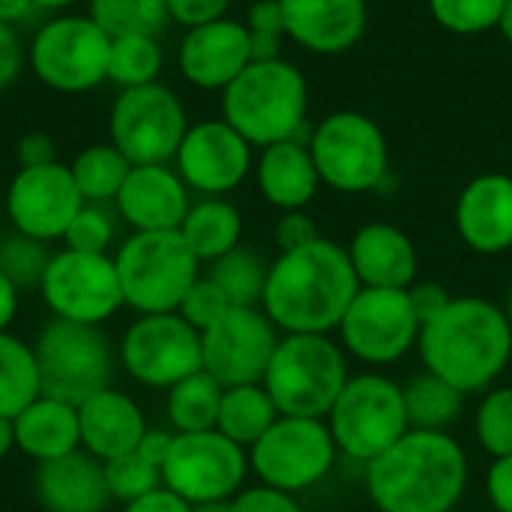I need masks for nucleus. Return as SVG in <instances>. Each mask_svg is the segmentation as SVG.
Masks as SVG:
<instances>
[{"label": "nucleus", "instance_id": "f257e3e1", "mask_svg": "<svg viewBox=\"0 0 512 512\" xmlns=\"http://www.w3.org/2000/svg\"><path fill=\"white\" fill-rule=\"evenodd\" d=\"M357 291L360 279L348 249L318 237L270 264L261 309L285 333H330L342 324Z\"/></svg>", "mask_w": 512, "mask_h": 512}, {"label": "nucleus", "instance_id": "f03ea898", "mask_svg": "<svg viewBox=\"0 0 512 512\" xmlns=\"http://www.w3.org/2000/svg\"><path fill=\"white\" fill-rule=\"evenodd\" d=\"M366 489L381 512H453L468 489V456L447 432L408 429L366 465Z\"/></svg>", "mask_w": 512, "mask_h": 512}, {"label": "nucleus", "instance_id": "7ed1b4c3", "mask_svg": "<svg viewBox=\"0 0 512 512\" xmlns=\"http://www.w3.org/2000/svg\"><path fill=\"white\" fill-rule=\"evenodd\" d=\"M417 348L426 372L444 378L465 396L480 393L510 363V318L483 297H453L438 318L420 327Z\"/></svg>", "mask_w": 512, "mask_h": 512}, {"label": "nucleus", "instance_id": "20e7f679", "mask_svg": "<svg viewBox=\"0 0 512 512\" xmlns=\"http://www.w3.org/2000/svg\"><path fill=\"white\" fill-rule=\"evenodd\" d=\"M309 111L303 72L282 60H252L222 90V120L231 123L252 147L294 141Z\"/></svg>", "mask_w": 512, "mask_h": 512}, {"label": "nucleus", "instance_id": "39448f33", "mask_svg": "<svg viewBox=\"0 0 512 512\" xmlns=\"http://www.w3.org/2000/svg\"><path fill=\"white\" fill-rule=\"evenodd\" d=\"M348 378V360L327 333H288L279 339L261 384L282 417L321 420L336 405Z\"/></svg>", "mask_w": 512, "mask_h": 512}, {"label": "nucleus", "instance_id": "423d86ee", "mask_svg": "<svg viewBox=\"0 0 512 512\" xmlns=\"http://www.w3.org/2000/svg\"><path fill=\"white\" fill-rule=\"evenodd\" d=\"M123 303L138 315L177 312L186 291L198 282L201 261L180 231H135L114 255Z\"/></svg>", "mask_w": 512, "mask_h": 512}, {"label": "nucleus", "instance_id": "0eeeda50", "mask_svg": "<svg viewBox=\"0 0 512 512\" xmlns=\"http://www.w3.org/2000/svg\"><path fill=\"white\" fill-rule=\"evenodd\" d=\"M33 351L45 396L81 405L93 393L111 387L114 351L99 327L51 318L39 330Z\"/></svg>", "mask_w": 512, "mask_h": 512}, {"label": "nucleus", "instance_id": "6e6552de", "mask_svg": "<svg viewBox=\"0 0 512 512\" xmlns=\"http://www.w3.org/2000/svg\"><path fill=\"white\" fill-rule=\"evenodd\" d=\"M327 417L336 450L363 465L378 459L411 429L402 387L384 375L348 378Z\"/></svg>", "mask_w": 512, "mask_h": 512}, {"label": "nucleus", "instance_id": "1a4fd4ad", "mask_svg": "<svg viewBox=\"0 0 512 512\" xmlns=\"http://www.w3.org/2000/svg\"><path fill=\"white\" fill-rule=\"evenodd\" d=\"M309 153L321 183L336 192L378 189L390 174V147L381 126L360 111H336L315 126Z\"/></svg>", "mask_w": 512, "mask_h": 512}, {"label": "nucleus", "instance_id": "9d476101", "mask_svg": "<svg viewBox=\"0 0 512 512\" xmlns=\"http://www.w3.org/2000/svg\"><path fill=\"white\" fill-rule=\"evenodd\" d=\"M186 132L189 123L180 96L159 81L120 90L108 117L111 144L132 165H168Z\"/></svg>", "mask_w": 512, "mask_h": 512}, {"label": "nucleus", "instance_id": "9b49d317", "mask_svg": "<svg viewBox=\"0 0 512 512\" xmlns=\"http://www.w3.org/2000/svg\"><path fill=\"white\" fill-rule=\"evenodd\" d=\"M111 36L90 15L51 18L30 42L33 75L60 93H84L108 81Z\"/></svg>", "mask_w": 512, "mask_h": 512}, {"label": "nucleus", "instance_id": "f8f14e48", "mask_svg": "<svg viewBox=\"0 0 512 512\" xmlns=\"http://www.w3.org/2000/svg\"><path fill=\"white\" fill-rule=\"evenodd\" d=\"M336 453L339 450L327 423L309 417H279L249 447V468L264 486L297 495L318 486L330 474Z\"/></svg>", "mask_w": 512, "mask_h": 512}, {"label": "nucleus", "instance_id": "ddd939ff", "mask_svg": "<svg viewBox=\"0 0 512 512\" xmlns=\"http://www.w3.org/2000/svg\"><path fill=\"white\" fill-rule=\"evenodd\" d=\"M249 474V453L225 438L219 429L174 432L168 459L162 465V486L186 504L231 501Z\"/></svg>", "mask_w": 512, "mask_h": 512}, {"label": "nucleus", "instance_id": "4468645a", "mask_svg": "<svg viewBox=\"0 0 512 512\" xmlns=\"http://www.w3.org/2000/svg\"><path fill=\"white\" fill-rule=\"evenodd\" d=\"M117 360L132 381L153 390H171L183 378L204 369L201 333L177 312L141 315L126 327Z\"/></svg>", "mask_w": 512, "mask_h": 512}, {"label": "nucleus", "instance_id": "2eb2a0df", "mask_svg": "<svg viewBox=\"0 0 512 512\" xmlns=\"http://www.w3.org/2000/svg\"><path fill=\"white\" fill-rule=\"evenodd\" d=\"M39 291L54 318L90 327H102L120 306H126L111 255L72 249L54 252Z\"/></svg>", "mask_w": 512, "mask_h": 512}, {"label": "nucleus", "instance_id": "dca6fc26", "mask_svg": "<svg viewBox=\"0 0 512 512\" xmlns=\"http://www.w3.org/2000/svg\"><path fill=\"white\" fill-rule=\"evenodd\" d=\"M339 330L345 348L372 366L402 360L420 339L408 288H360Z\"/></svg>", "mask_w": 512, "mask_h": 512}, {"label": "nucleus", "instance_id": "f3484780", "mask_svg": "<svg viewBox=\"0 0 512 512\" xmlns=\"http://www.w3.org/2000/svg\"><path fill=\"white\" fill-rule=\"evenodd\" d=\"M276 324L264 309L231 306L201 333V363L222 387L261 384L279 345Z\"/></svg>", "mask_w": 512, "mask_h": 512}, {"label": "nucleus", "instance_id": "a211bd4d", "mask_svg": "<svg viewBox=\"0 0 512 512\" xmlns=\"http://www.w3.org/2000/svg\"><path fill=\"white\" fill-rule=\"evenodd\" d=\"M84 207L69 165L51 162L39 168H18L6 189V216L15 234L51 243L63 240L69 222Z\"/></svg>", "mask_w": 512, "mask_h": 512}, {"label": "nucleus", "instance_id": "6ab92c4d", "mask_svg": "<svg viewBox=\"0 0 512 512\" xmlns=\"http://www.w3.org/2000/svg\"><path fill=\"white\" fill-rule=\"evenodd\" d=\"M183 183L207 198L237 189L252 168V144L225 120L189 126L174 156Z\"/></svg>", "mask_w": 512, "mask_h": 512}, {"label": "nucleus", "instance_id": "aec40b11", "mask_svg": "<svg viewBox=\"0 0 512 512\" xmlns=\"http://www.w3.org/2000/svg\"><path fill=\"white\" fill-rule=\"evenodd\" d=\"M180 72L201 90H225L249 63L252 42L243 21L219 18L186 30L180 42Z\"/></svg>", "mask_w": 512, "mask_h": 512}, {"label": "nucleus", "instance_id": "412c9836", "mask_svg": "<svg viewBox=\"0 0 512 512\" xmlns=\"http://www.w3.org/2000/svg\"><path fill=\"white\" fill-rule=\"evenodd\" d=\"M114 204L135 231H180L192 207L189 186L168 165H132Z\"/></svg>", "mask_w": 512, "mask_h": 512}, {"label": "nucleus", "instance_id": "4be33fe9", "mask_svg": "<svg viewBox=\"0 0 512 512\" xmlns=\"http://www.w3.org/2000/svg\"><path fill=\"white\" fill-rule=\"evenodd\" d=\"M285 33L312 54L351 51L369 24L366 0H279Z\"/></svg>", "mask_w": 512, "mask_h": 512}, {"label": "nucleus", "instance_id": "5701e85b", "mask_svg": "<svg viewBox=\"0 0 512 512\" xmlns=\"http://www.w3.org/2000/svg\"><path fill=\"white\" fill-rule=\"evenodd\" d=\"M459 237L480 255H501L512 249V177L480 174L456 204Z\"/></svg>", "mask_w": 512, "mask_h": 512}, {"label": "nucleus", "instance_id": "b1692460", "mask_svg": "<svg viewBox=\"0 0 512 512\" xmlns=\"http://www.w3.org/2000/svg\"><path fill=\"white\" fill-rule=\"evenodd\" d=\"M78 426H81V450L99 462L138 450L147 432L141 405L114 387H105L78 405Z\"/></svg>", "mask_w": 512, "mask_h": 512}, {"label": "nucleus", "instance_id": "393cba45", "mask_svg": "<svg viewBox=\"0 0 512 512\" xmlns=\"http://www.w3.org/2000/svg\"><path fill=\"white\" fill-rule=\"evenodd\" d=\"M33 495L45 512H102L111 501L102 462L84 450L42 462L33 474Z\"/></svg>", "mask_w": 512, "mask_h": 512}, {"label": "nucleus", "instance_id": "a878e982", "mask_svg": "<svg viewBox=\"0 0 512 512\" xmlns=\"http://www.w3.org/2000/svg\"><path fill=\"white\" fill-rule=\"evenodd\" d=\"M360 288H411L417 282V249L405 231L387 222L363 225L348 246Z\"/></svg>", "mask_w": 512, "mask_h": 512}, {"label": "nucleus", "instance_id": "bb28decb", "mask_svg": "<svg viewBox=\"0 0 512 512\" xmlns=\"http://www.w3.org/2000/svg\"><path fill=\"white\" fill-rule=\"evenodd\" d=\"M12 426H15V447L39 465L81 450L78 405L72 402L42 393L12 420Z\"/></svg>", "mask_w": 512, "mask_h": 512}, {"label": "nucleus", "instance_id": "cd10ccee", "mask_svg": "<svg viewBox=\"0 0 512 512\" xmlns=\"http://www.w3.org/2000/svg\"><path fill=\"white\" fill-rule=\"evenodd\" d=\"M321 186L315 159L306 144L279 141L258 159V189L279 210H303Z\"/></svg>", "mask_w": 512, "mask_h": 512}, {"label": "nucleus", "instance_id": "c85d7f7f", "mask_svg": "<svg viewBox=\"0 0 512 512\" xmlns=\"http://www.w3.org/2000/svg\"><path fill=\"white\" fill-rule=\"evenodd\" d=\"M240 234H243V216L234 204L222 198H204L192 204L180 225V237L186 240L192 255L210 264L228 255L231 249H237Z\"/></svg>", "mask_w": 512, "mask_h": 512}, {"label": "nucleus", "instance_id": "c756f323", "mask_svg": "<svg viewBox=\"0 0 512 512\" xmlns=\"http://www.w3.org/2000/svg\"><path fill=\"white\" fill-rule=\"evenodd\" d=\"M279 408L273 405L270 393L264 390V384H243V387H225L222 393V405H219V420L216 429L231 438L234 444H240L243 450H249L276 420H279Z\"/></svg>", "mask_w": 512, "mask_h": 512}, {"label": "nucleus", "instance_id": "7c9ffc66", "mask_svg": "<svg viewBox=\"0 0 512 512\" xmlns=\"http://www.w3.org/2000/svg\"><path fill=\"white\" fill-rule=\"evenodd\" d=\"M225 387L210 375V372H195L174 384L165 399V414L174 432H207L216 429L219 420V405H222Z\"/></svg>", "mask_w": 512, "mask_h": 512}, {"label": "nucleus", "instance_id": "2f4dec72", "mask_svg": "<svg viewBox=\"0 0 512 512\" xmlns=\"http://www.w3.org/2000/svg\"><path fill=\"white\" fill-rule=\"evenodd\" d=\"M39 396L42 378L33 345L0 333V417L15 420Z\"/></svg>", "mask_w": 512, "mask_h": 512}, {"label": "nucleus", "instance_id": "473e14b6", "mask_svg": "<svg viewBox=\"0 0 512 512\" xmlns=\"http://www.w3.org/2000/svg\"><path fill=\"white\" fill-rule=\"evenodd\" d=\"M402 396H405L411 429H423V432H447V426L459 420L465 405V393L432 372L411 378L402 387Z\"/></svg>", "mask_w": 512, "mask_h": 512}, {"label": "nucleus", "instance_id": "72a5a7b5", "mask_svg": "<svg viewBox=\"0 0 512 512\" xmlns=\"http://www.w3.org/2000/svg\"><path fill=\"white\" fill-rule=\"evenodd\" d=\"M69 171L87 204H105V201H114L117 192L123 189L132 171V162L108 141V144L84 147L69 165Z\"/></svg>", "mask_w": 512, "mask_h": 512}, {"label": "nucleus", "instance_id": "f704fd0d", "mask_svg": "<svg viewBox=\"0 0 512 512\" xmlns=\"http://www.w3.org/2000/svg\"><path fill=\"white\" fill-rule=\"evenodd\" d=\"M267 261L246 246L231 249L228 255L216 258L210 267V279L225 291L231 306H246V309H258L264 300V288H267Z\"/></svg>", "mask_w": 512, "mask_h": 512}, {"label": "nucleus", "instance_id": "c9c22d12", "mask_svg": "<svg viewBox=\"0 0 512 512\" xmlns=\"http://www.w3.org/2000/svg\"><path fill=\"white\" fill-rule=\"evenodd\" d=\"M162 72V45L156 36L132 33L114 36L108 51V81L120 84V90L153 84Z\"/></svg>", "mask_w": 512, "mask_h": 512}, {"label": "nucleus", "instance_id": "e433bc0d", "mask_svg": "<svg viewBox=\"0 0 512 512\" xmlns=\"http://www.w3.org/2000/svg\"><path fill=\"white\" fill-rule=\"evenodd\" d=\"M90 18L114 36H156L168 18V0H90Z\"/></svg>", "mask_w": 512, "mask_h": 512}, {"label": "nucleus", "instance_id": "4c0bfd02", "mask_svg": "<svg viewBox=\"0 0 512 512\" xmlns=\"http://www.w3.org/2000/svg\"><path fill=\"white\" fill-rule=\"evenodd\" d=\"M51 255L54 252H48V243L24 237V234H12L0 240V273H6L18 291L39 288L51 264Z\"/></svg>", "mask_w": 512, "mask_h": 512}, {"label": "nucleus", "instance_id": "58836bf2", "mask_svg": "<svg viewBox=\"0 0 512 512\" xmlns=\"http://www.w3.org/2000/svg\"><path fill=\"white\" fill-rule=\"evenodd\" d=\"M102 468H105V483H108L111 501L129 504V501H138L162 486V468L150 465L138 450L108 459V462H102Z\"/></svg>", "mask_w": 512, "mask_h": 512}, {"label": "nucleus", "instance_id": "ea45409f", "mask_svg": "<svg viewBox=\"0 0 512 512\" xmlns=\"http://www.w3.org/2000/svg\"><path fill=\"white\" fill-rule=\"evenodd\" d=\"M507 0H429L435 21L459 36H477L498 27Z\"/></svg>", "mask_w": 512, "mask_h": 512}, {"label": "nucleus", "instance_id": "a19ab883", "mask_svg": "<svg viewBox=\"0 0 512 512\" xmlns=\"http://www.w3.org/2000/svg\"><path fill=\"white\" fill-rule=\"evenodd\" d=\"M477 441L492 459L512 456V387L492 390L477 408Z\"/></svg>", "mask_w": 512, "mask_h": 512}, {"label": "nucleus", "instance_id": "79ce46f5", "mask_svg": "<svg viewBox=\"0 0 512 512\" xmlns=\"http://www.w3.org/2000/svg\"><path fill=\"white\" fill-rule=\"evenodd\" d=\"M114 240V219L102 204H87L75 213L69 222L63 243L72 252H90V255H108V246Z\"/></svg>", "mask_w": 512, "mask_h": 512}, {"label": "nucleus", "instance_id": "37998d69", "mask_svg": "<svg viewBox=\"0 0 512 512\" xmlns=\"http://www.w3.org/2000/svg\"><path fill=\"white\" fill-rule=\"evenodd\" d=\"M246 30L252 42V60H273L279 57V45L285 33V18L279 0H255L246 15Z\"/></svg>", "mask_w": 512, "mask_h": 512}, {"label": "nucleus", "instance_id": "c03bdc74", "mask_svg": "<svg viewBox=\"0 0 512 512\" xmlns=\"http://www.w3.org/2000/svg\"><path fill=\"white\" fill-rule=\"evenodd\" d=\"M228 309H231V303H228L225 291H222L210 276H198V282L186 291L183 303L177 306V315H180L186 324H192L198 333H204V330H210Z\"/></svg>", "mask_w": 512, "mask_h": 512}, {"label": "nucleus", "instance_id": "a18cd8bd", "mask_svg": "<svg viewBox=\"0 0 512 512\" xmlns=\"http://www.w3.org/2000/svg\"><path fill=\"white\" fill-rule=\"evenodd\" d=\"M231 512H303V507L291 492L261 483L255 489H240L231 498Z\"/></svg>", "mask_w": 512, "mask_h": 512}, {"label": "nucleus", "instance_id": "49530a36", "mask_svg": "<svg viewBox=\"0 0 512 512\" xmlns=\"http://www.w3.org/2000/svg\"><path fill=\"white\" fill-rule=\"evenodd\" d=\"M321 234H318V225L312 216H306L303 210H288L282 213V219L276 222V246L279 252H294V249H303L309 243H315Z\"/></svg>", "mask_w": 512, "mask_h": 512}, {"label": "nucleus", "instance_id": "de8ad7c7", "mask_svg": "<svg viewBox=\"0 0 512 512\" xmlns=\"http://www.w3.org/2000/svg\"><path fill=\"white\" fill-rule=\"evenodd\" d=\"M231 0H168V18L186 30L225 18Z\"/></svg>", "mask_w": 512, "mask_h": 512}, {"label": "nucleus", "instance_id": "09e8293b", "mask_svg": "<svg viewBox=\"0 0 512 512\" xmlns=\"http://www.w3.org/2000/svg\"><path fill=\"white\" fill-rule=\"evenodd\" d=\"M408 300H411V309H414V315H417V321H420V327L423 324H429L432 318H438L447 306H450V291L444 288V285H438V282H414L411 288H408Z\"/></svg>", "mask_w": 512, "mask_h": 512}, {"label": "nucleus", "instance_id": "8fccbe9b", "mask_svg": "<svg viewBox=\"0 0 512 512\" xmlns=\"http://www.w3.org/2000/svg\"><path fill=\"white\" fill-rule=\"evenodd\" d=\"M15 156L21 168H39L57 162V147L48 132H27L15 144Z\"/></svg>", "mask_w": 512, "mask_h": 512}, {"label": "nucleus", "instance_id": "3c124183", "mask_svg": "<svg viewBox=\"0 0 512 512\" xmlns=\"http://www.w3.org/2000/svg\"><path fill=\"white\" fill-rule=\"evenodd\" d=\"M21 63H24V51L15 27L0 24V93L15 84V78L21 75Z\"/></svg>", "mask_w": 512, "mask_h": 512}, {"label": "nucleus", "instance_id": "603ef678", "mask_svg": "<svg viewBox=\"0 0 512 512\" xmlns=\"http://www.w3.org/2000/svg\"><path fill=\"white\" fill-rule=\"evenodd\" d=\"M486 495L498 512H512V456L495 459L486 477Z\"/></svg>", "mask_w": 512, "mask_h": 512}, {"label": "nucleus", "instance_id": "864d4df0", "mask_svg": "<svg viewBox=\"0 0 512 512\" xmlns=\"http://www.w3.org/2000/svg\"><path fill=\"white\" fill-rule=\"evenodd\" d=\"M123 512H192V504H186L180 495H174L171 489L159 486L150 495L123 504Z\"/></svg>", "mask_w": 512, "mask_h": 512}, {"label": "nucleus", "instance_id": "5fc2aeb1", "mask_svg": "<svg viewBox=\"0 0 512 512\" xmlns=\"http://www.w3.org/2000/svg\"><path fill=\"white\" fill-rule=\"evenodd\" d=\"M171 441H174V435H171V432H165V429H147V432H144V438H141V444H138V453H141L150 465L162 468V465H165V459H168Z\"/></svg>", "mask_w": 512, "mask_h": 512}, {"label": "nucleus", "instance_id": "6e6d98bb", "mask_svg": "<svg viewBox=\"0 0 512 512\" xmlns=\"http://www.w3.org/2000/svg\"><path fill=\"white\" fill-rule=\"evenodd\" d=\"M15 315H18V288L6 273H0V333H9Z\"/></svg>", "mask_w": 512, "mask_h": 512}, {"label": "nucleus", "instance_id": "4d7b16f0", "mask_svg": "<svg viewBox=\"0 0 512 512\" xmlns=\"http://www.w3.org/2000/svg\"><path fill=\"white\" fill-rule=\"evenodd\" d=\"M33 0H0V24L15 27L18 21H24L33 12Z\"/></svg>", "mask_w": 512, "mask_h": 512}, {"label": "nucleus", "instance_id": "13d9d810", "mask_svg": "<svg viewBox=\"0 0 512 512\" xmlns=\"http://www.w3.org/2000/svg\"><path fill=\"white\" fill-rule=\"evenodd\" d=\"M12 447H15V426L9 417H0V459H6Z\"/></svg>", "mask_w": 512, "mask_h": 512}, {"label": "nucleus", "instance_id": "bf43d9fd", "mask_svg": "<svg viewBox=\"0 0 512 512\" xmlns=\"http://www.w3.org/2000/svg\"><path fill=\"white\" fill-rule=\"evenodd\" d=\"M498 30L504 33V39L512 45V0L504 3V12H501V21H498Z\"/></svg>", "mask_w": 512, "mask_h": 512}, {"label": "nucleus", "instance_id": "052dcab7", "mask_svg": "<svg viewBox=\"0 0 512 512\" xmlns=\"http://www.w3.org/2000/svg\"><path fill=\"white\" fill-rule=\"evenodd\" d=\"M192 512H231V501H207V504H192Z\"/></svg>", "mask_w": 512, "mask_h": 512}, {"label": "nucleus", "instance_id": "680f3d73", "mask_svg": "<svg viewBox=\"0 0 512 512\" xmlns=\"http://www.w3.org/2000/svg\"><path fill=\"white\" fill-rule=\"evenodd\" d=\"M72 3H78V0H33L36 9H51V12L66 9V6H72Z\"/></svg>", "mask_w": 512, "mask_h": 512}, {"label": "nucleus", "instance_id": "e2e57ef3", "mask_svg": "<svg viewBox=\"0 0 512 512\" xmlns=\"http://www.w3.org/2000/svg\"><path fill=\"white\" fill-rule=\"evenodd\" d=\"M504 312H507V318H510V327H512V288H510V297H507V309H504Z\"/></svg>", "mask_w": 512, "mask_h": 512}, {"label": "nucleus", "instance_id": "0e129e2a", "mask_svg": "<svg viewBox=\"0 0 512 512\" xmlns=\"http://www.w3.org/2000/svg\"><path fill=\"white\" fill-rule=\"evenodd\" d=\"M495 512H498V510H495Z\"/></svg>", "mask_w": 512, "mask_h": 512}]
</instances>
